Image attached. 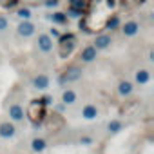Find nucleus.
<instances>
[{"instance_id": "15", "label": "nucleus", "mask_w": 154, "mask_h": 154, "mask_svg": "<svg viewBox=\"0 0 154 154\" xmlns=\"http://www.w3.org/2000/svg\"><path fill=\"white\" fill-rule=\"evenodd\" d=\"M62 100H63V103H65V105H67V103H74L76 94H74L72 91H65V93L62 94Z\"/></svg>"}, {"instance_id": "20", "label": "nucleus", "mask_w": 154, "mask_h": 154, "mask_svg": "<svg viewBox=\"0 0 154 154\" xmlns=\"http://www.w3.org/2000/svg\"><path fill=\"white\" fill-rule=\"evenodd\" d=\"M118 24H120V18H118V17H112V18L107 20V27H109V29H114Z\"/></svg>"}, {"instance_id": "10", "label": "nucleus", "mask_w": 154, "mask_h": 154, "mask_svg": "<svg viewBox=\"0 0 154 154\" xmlns=\"http://www.w3.org/2000/svg\"><path fill=\"white\" fill-rule=\"evenodd\" d=\"M69 6L72 9H78V11L84 13L87 9V6H89V0H69Z\"/></svg>"}, {"instance_id": "2", "label": "nucleus", "mask_w": 154, "mask_h": 154, "mask_svg": "<svg viewBox=\"0 0 154 154\" xmlns=\"http://www.w3.org/2000/svg\"><path fill=\"white\" fill-rule=\"evenodd\" d=\"M29 116H31V120H33L35 125H40V122H42V118H44V103H42L40 100L31 103V107H29Z\"/></svg>"}, {"instance_id": "4", "label": "nucleus", "mask_w": 154, "mask_h": 154, "mask_svg": "<svg viewBox=\"0 0 154 154\" xmlns=\"http://www.w3.org/2000/svg\"><path fill=\"white\" fill-rule=\"evenodd\" d=\"M38 47L44 51V53H49L53 49V40L49 35H40L38 36Z\"/></svg>"}, {"instance_id": "21", "label": "nucleus", "mask_w": 154, "mask_h": 154, "mask_svg": "<svg viewBox=\"0 0 154 154\" xmlns=\"http://www.w3.org/2000/svg\"><path fill=\"white\" fill-rule=\"evenodd\" d=\"M120 129H122V123H120V122H116V120H114V122H111V123H109V131H111V132H118Z\"/></svg>"}, {"instance_id": "27", "label": "nucleus", "mask_w": 154, "mask_h": 154, "mask_svg": "<svg viewBox=\"0 0 154 154\" xmlns=\"http://www.w3.org/2000/svg\"><path fill=\"white\" fill-rule=\"evenodd\" d=\"M105 4H107L109 8H114V6H116V0H105Z\"/></svg>"}, {"instance_id": "5", "label": "nucleus", "mask_w": 154, "mask_h": 154, "mask_svg": "<svg viewBox=\"0 0 154 154\" xmlns=\"http://www.w3.org/2000/svg\"><path fill=\"white\" fill-rule=\"evenodd\" d=\"M138 29H140V26H138L134 20L125 22V24H123V27H122V31H123V35H125V36H134V35L138 33Z\"/></svg>"}, {"instance_id": "7", "label": "nucleus", "mask_w": 154, "mask_h": 154, "mask_svg": "<svg viewBox=\"0 0 154 154\" xmlns=\"http://www.w3.org/2000/svg\"><path fill=\"white\" fill-rule=\"evenodd\" d=\"M18 33L22 35V36H31L33 33H35V26L31 24V22H27V20H24L20 26H18Z\"/></svg>"}, {"instance_id": "13", "label": "nucleus", "mask_w": 154, "mask_h": 154, "mask_svg": "<svg viewBox=\"0 0 154 154\" xmlns=\"http://www.w3.org/2000/svg\"><path fill=\"white\" fill-rule=\"evenodd\" d=\"M96 114H98V111H96V107H94V105H87V107L84 109V118H87V120L96 118Z\"/></svg>"}, {"instance_id": "14", "label": "nucleus", "mask_w": 154, "mask_h": 154, "mask_svg": "<svg viewBox=\"0 0 154 154\" xmlns=\"http://www.w3.org/2000/svg\"><path fill=\"white\" fill-rule=\"evenodd\" d=\"M149 78H150V76H149V71H138V72H136V82H138V84H147Z\"/></svg>"}, {"instance_id": "6", "label": "nucleus", "mask_w": 154, "mask_h": 154, "mask_svg": "<svg viewBox=\"0 0 154 154\" xmlns=\"http://www.w3.org/2000/svg\"><path fill=\"white\" fill-rule=\"evenodd\" d=\"M80 58H82L84 62H93V60L96 58V47H94V45H87V47L82 51Z\"/></svg>"}, {"instance_id": "18", "label": "nucleus", "mask_w": 154, "mask_h": 154, "mask_svg": "<svg viewBox=\"0 0 154 154\" xmlns=\"http://www.w3.org/2000/svg\"><path fill=\"white\" fill-rule=\"evenodd\" d=\"M45 149V141L44 140H33V150H44Z\"/></svg>"}, {"instance_id": "1", "label": "nucleus", "mask_w": 154, "mask_h": 154, "mask_svg": "<svg viewBox=\"0 0 154 154\" xmlns=\"http://www.w3.org/2000/svg\"><path fill=\"white\" fill-rule=\"evenodd\" d=\"M74 45H76V38H74V35H71V33H67V35H60V56H62V58H67V56L72 53Z\"/></svg>"}, {"instance_id": "9", "label": "nucleus", "mask_w": 154, "mask_h": 154, "mask_svg": "<svg viewBox=\"0 0 154 154\" xmlns=\"http://www.w3.org/2000/svg\"><path fill=\"white\" fill-rule=\"evenodd\" d=\"M109 44H111V36L109 35H100L94 40V47L96 49H105V47H109Z\"/></svg>"}, {"instance_id": "19", "label": "nucleus", "mask_w": 154, "mask_h": 154, "mask_svg": "<svg viewBox=\"0 0 154 154\" xmlns=\"http://www.w3.org/2000/svg\"><path fill=\"white\" fill-rule=\"evenodd\" d=\"M18 17H20L22 20H27V18L31 17V11H29L27 8H22V9H18Z\"/></svg>"}, {"instance_id": "17", "label": "nucleus", "mask_w": 154, "mask_h": 154, "mask_svg": "<svg viewBox=\"0 0 154 154\" xmlns=\"http://www.w3.org/2000/svg\"><path fill=\"white\" fill-rule=\"evenodd\" d=\"M118 91H120V94H123V96H125V94H131V91H132V85H131L129 82H122Z\"/></svg>"}, {"instance_id": "26", "label": "nucleus", "mask_w": 154, "mask_h": 154, "mask_svg": "<svg viewBox=\"0 0 154 154\" xmlns=\"http://www.w3.org/2000/svg\"><path fill=\"white\" fill-rule=\"evenodd\" d=\"M40 102H42L44 105H47V103H51V96H44V98H42Z\"/></svg>"}, {"instance_id": "16", "label": "nucleus", "mask_w": 154, "mask_h": 154, "mask_svg": "<svg viewBox=\"0 0 154 154\" xmlns=\"http://www.w3.org/2000/svg\"><path fill=\"white\" fill-rule=\"evenodd\" d=\"M51 20L56 22V24H65L67 22V15L65 13H54V15H51Z\"/></svg>"}, {"instance_id": "11", "label": "nucleus", "mask_w": 154, "mask_h": 154, "mask_svg": "<svg viewBox=\"0 0 154 154\" xmlns=\"http://www.w3.org/2000/svg\"><path fill=\"white\" fill-rule=\"evenodd\" d=\"M15 134V127L11 123H2L0 125V136L2 138H11Z\"/></svg>"}, {"instance_id": "25", "label": "nucleus", "mask_w": 154, "mask_h": 154, "mask_svg": "<svg viewBox=\"0 0 154 154\" xmlns=\"http://www.w3.org/2000/svg\"><path fill=\"white\" fill-rule=\"evenodd\" d=\"M56 4H58V0H45V6L47 8H54Z\"/></svg>"}, {"instance_id": "8", "label": "nucleus", "mask_w": 154, "mask_h": 154, "mask_svg": "<svg viewBox=\"0 0 154 154\" xmlns=\"http://www.w3.org/2000/svg\"><path fill=\"white\" fill-rule=\"evenodd\" d=\"M33 85L36 87V89H47L49 87V78L45 74H38L36 78L33 80Z\"/></svg>"}, {"instance_id": "12", "label": "nucleus", "mask_w": 154, "mask_h": 154, "mask_svg": "<svg viewBox=\"0 0 154 154\" xmlns=\"http://www.w3.org/2000/svg\"><path fill=\"white\" fill-rule=\"evenodd\" d=\"M9 116H11L13 120H22V118H24L22 107H20V105H13V107L9 109Z\"/></svg>"}, {"instance_id": "22", "label": "nucleus", "mask_w": 154, "mask_h": 154, "mask_svg": "<svg viewBox=\"0 0 154 154\" xmlns=\"http://www.w3.org/2000/svg\"><path fill=\"white\" fill-rule=\"evenodd\" d=\"M17 2H18V0H0V6H2V8H8V9H9V8H13Z\"/></svg>"}, {"instance_id": "3", "label": "nucleus", "mask_w": 154, "mask_h": 154, "mask_svg": "<svg viewBox=\"0 0 154 154\" xmlns=\"http://www.w3.org/2000/svg\"><path fill=\"white\" fill-rule=\"evenodd\" d=\"M82 76V71L78 69V67H71V69H67L62 76H60V84H65V82H74V80H78Z\"/></svg>"}, {"instance_id": "28", "label": "nucleus", "mask_w": 154, "mask_h": 154, "mask_svg": "<svg viewBox=\"0 0 154 154\" xmlns=\"http://www.w3.org/2000/svg\"><path fill=\"white\" fill-rule=\"evenodd\" d=\"M51 35H53V36H60V33H58L56 29H51Z\"/></svg>"}, {"instance_id": "24", "label": "nucleus", "mask_w": 154, "mask_h": 154, "mask_svg": "<svg viewBox=\"0 0 154 154\" xmlns=\"http://www.w3.org/2000/svg\"><path fill=\"white\" fill-rule=\"evenodd\" d=\"M4 29H8V20L4 17H0V31H4Z\"/></svg>"}, {"instance_id": "23", "label": "nucleus", "mask_w": 154, "mask_h": 154, "mask_svg": "<svg viewBox=\"0 0 154 154\" xmlns=\"http://www.w3.org/2000/svg\"><path fill=\"white\" fill-rule=\"evenodd\" d=\"M69 15H71L72 18H80L84 13H82V11H78V9H72V8H71V9H69Z\"/></svg>"}]
</instances>
